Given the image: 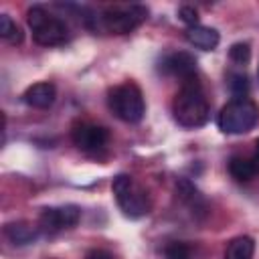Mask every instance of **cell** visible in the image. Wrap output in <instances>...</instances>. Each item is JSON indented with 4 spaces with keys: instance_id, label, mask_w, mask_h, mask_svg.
Here are the masks:
<instances>
[{
    "instance_id": "7c38bea8",
    "label": "cell",
    "mask_w": 259,
    "mask_h": 259,
    "mask_svg": "<svg viewBox=\"0 0 259 259\" xmlns=\"http://www.w3.org/2000/svg\"><path fill=\"white\" fill-rule=\"evenodd\" d=\"M4 235H6L14 245H28V243L36 241L38 229L32 227L30 223L18 221V223H8V225L4 227Z\"/></svg>"
},
{
    "instance_id": "7a4b0ae2",
    "label": "cell",
    "mask_w": 259,
    "mask_h": 259,
    "mask_svg": "<svg viewBox=\"0 0 259 259\" xmlns=\"http://www.w3.org/2000/svg\"><path fill=\"white\" fill-rule=\"evenodd\" d=\"M28 26L32 30L34 42L42 47H59L69 40V26L63 18L51 14L45 6H30L26 12Z\"/></svg>"
},
{
    "instance_id": "ffe728a7",
    "label": "cell",
    "mask_w": 259,
    "mask_h": 259,
    "mask_svg": "<svg viewBox=\"0 0 259 259\" xmlns=\"http://www.w3.org/2000/svg\"><path fill=\"white\" fill-rule=\"evenodd\" d=\"M178 16H180V20H182L184 24H188V28L198 24V12H196V8H192V6H180Z\"/></svg>"
},
{
    "instance_id": "7402d4cb",
    "label": "cell",
    "mask_w": 259,
    "mask_h": 259,
    "mask_svg": "<svg viewBox=\"0 0 259 259\" xmlns=\"http://www.w3.org/2000/svg\"><path fill=\"white\" fill-rule=\"evenodd\" d=\"M253 164H255V168H257V172H259V138H257V142H255V154H253Z\"/></svg>"
},
{
    "instance_id": "277c9868",
    "label": "cell",
    "mask_w": 259,
    "mask_h": 259,
    "mask_svg": "<svg viewBox=\"0 0 259 259\" xmlns=\"http://www.w3.org/2000/svg\"><path fill=\"white\" fill-rule=\"evenodd\" d=\"M113 196L117 200V206L121 212L130 219H140L150 212L152 208V198L144 186H140L132 176L127 174H117L111 182Z\"/></svg>"
},
{
    "instance_id": "ac0fdd59",
    "label": "cell",
    "mask_w": 259,
    "mask_h": 259,
    "mask_svg": "<svg viewBox=\"0 0 259 259\" xmlns=\"http://www.w3.org/2000/svg\"><path fill=\"white\" fill-rule=\"evenodd\" d=\"M229 57H231L233 63H237V65H245V63L251 59L249 42H235V45L229 49Z\"/></svg>"
},
{
    "instance_id": "8fae6325",
    "label": "cell",
    "mask_w": 259,
    "mask_h": 259,
    "mask_svg": "<svg viewBox=\"0 0 259 259\" xmlns=\"http://www.w3.org/2000/svg\"><path fill=\"white\" fill-rule=\"evenodd\" d=\"M186 40H188L190 45H194L196 49L212 51V49H217L221 36H219V30H217V28L196 24V26L186 28Z\"/></svg>"
},
{
    "instance_id": "d6986e66",
    "label": "cell",
    "mask_w": 259,
    "mask_h": 259,
    "mask_svg": "<svg viewBox=\"0 0 259 259\" xmlns=\"http://www.w3.org/2000/svg\"><path fill=\"white\" fill-rule=\"evenodd\" d=\"M229 85H231V91H233L235 97H247L249 81H247V77H245L243 73H233Z\"/></svg>"
},
{
    "instance_id": "52a82bcc",
    "label": "cell",
    "mask_w": 259,
    "mask_h": 259,
    "mask_svg": "<svg viewBox=\"0 0 259 259\" xmlns=\"http://www.w3.org/2000/svg\"><path fill=\"white\" fill-rule=\"evenodd\" d=\"M81 208L77 204H65V206H49L40 212L38 225L47 233H59L65 229H71L79 223Z\"/></svg>"
},
{
    "instance_id": "4fadbf2b",
    "label": "cell",
    "mask_w": 259,
    "mask_h": 259,
    "mask_svg": "<svg viewBox=\"0 0 259 259\" xmlns=\"http://www.w3.org/2000/svg\"><path fill=\"white\" fill-rule=\"evenodd\" d=\"M253 251H255V243L251 237H237L227 245L225 251V259H253Z\"/></svg>"
},
{
    "instance_id": "8992f818",
    "label": "cell",
    "mask_w": 259,
    "mask_h": 259,
    "mask_svg": "<svg viewBox=\"0 0 259 259\" xmlns=\"http://www.w3.org/2000/svg\"><path fill=\"white\" fill-rule=\"evenodd\" d=\"M148 16V8L140 4H130V6H109L105 8L99 16H93L97 26H101L107 32L113 34H127L136 26H140Z\"/></svg>"
},
{
    "instance_id": "9c48e42d",
    "label": "cell",
    "mask_w": 259,
    "mask_h": 259,
    "mask_svg": "<svg viewBox=\"0 0 259 259\" xmlns=\"http://www.w3.org/2000/svg\"><path fill=\"white\" fill-rule=\"evenodd\" d=\"M162 73L166 75H174V77H180L182 81L196 75V59L184 51H178V53H170L162 59Z\"/></svg>"
},
{
    "instance_id": "44dd1931",
    "label": "cell",
    "mask_w": 259,
    "mask_h": 259,
    "mask_svg": "<svg viewBox=\"0 0 259 259\" xmlns=\"http://www.w3.org/2000/svg\"><path fill=\"white\" fill-rule=\"evenodd\" d=\"M85 259H115V257L109 251H105V249H91L85 255Z\"/></svg>"
},
{
    "instance_id": "e0dca14e",
    "label": "cell",
    "mask_w": 259,
    "mask_h": 259,
    "mask_svg": "<svg viewBox=\"0 0 259 259\" xmlns=\"http://www.w3.org/2000/svg\"><path fill=\"white\" fill-rule=\"evenodd\" d=\"M164 257L166 259H192V253H190V247L182 241H172L166 245L164 249Z\"/></svg>"
},
{
    "instance_id": "ba28073f",
    "label": "cell",
    "mask_w": 259,
    "mask_h": 259,
    "mask_svg": "<svg viewBox=\"0 0 259 259\" xmlns=\"http://www.w3.org/2000/svg\"><path fill=\"white\" fill-rule=\"evenodd\" d=\"M73 144L83 150V152H97V150H103L107 140H109V134L103 125H93V123H79L75 125L73 134Z\"/></svg>"
},
{
    "instance_id": "9a60e30c",
    "label": "cell",
    "mask_w": 259,
    "mask_h": 259,
    "mask_svg": "<svg viewBox=\"0 0 259 259\" xmlns=\"http://www.w3.org/2000/svg\"><path fill=\"white\" fill-rule=\"evenodd\" d=\"M176 192H178V196H180L182 200H186V202L190 204V208L198 210V204L204 206V200H202L200 192H198L188 180H180V182L176 184Z\"/></svg>"
},
{
    "instance_id": "5bb4252c",
    "label": "cell",
    "mask_w": 259,
    "mask_h": 259,
    "mask_svg": "<svg viewBox=\"0 0 259 259\" xmlns=\"http://www.w3.org/2000/svg\"><path fill=\"white\" fill-rule=\"evenodd\" d=\"M229 172L235 180L239 182H247L257 174V168L253 164L251 158H241V156H233L229 162Z\"/></svg>"
},
{
    "instance_id": "30bf717a",
    "label": "cell",
    "mask_w": 259,
    "mask_h": 259,
    "mask_svg": "<svg viewBox=\"0 0 259 259\" xmlns=\"http://www.w3.org/2000/svg\"><path fill=\"white\" fill-rule=\"evenodd\" d=\"M55 97H57V89L53 83H47V81L34 83L22 93L24 103L34 109H49L55 103Z\"/></svg>"
},
{
    "instance_id": "6da1fadb",
    "label": "cell",
    "mask_w": 259,
    "mask_h": 259,
    "mask_svg": "<svg viewBox=\"0 0 259 259\" xmlns=\"http://www.w3.org/2000/svg\"><path fill=\"white\" fill-rule=\"evenodd\" d=\"M172 113L182 127H200L206 123L210 107L196 75L180 83V89L172 101Z\"/></svg>"
},
{
    "instance_id": "3957f363",
    "label": "cell",
    "mask_w": 259,
    "mask_h": 259,
    "mask_svg": "<svg viewBox=\"0 0 259 259\" xmlns=\"http://www.w3.org/2000/svg\"><path fill=\"white\" fill-rule=\"evenodd\" d=\"M259 121V107L249 97H233L219 113V127L225 134H247Z\"/></svg>"
},
{
    "instance_id": "5b68a950",
    "label": "cell",
    "mask_w": 259,
    "mask_h": 259,
    "mask_svg": "<svg viewBox=\"0 0 259 259\" xmlns=\"http://www.w3.org/2000/svg\"><path fill=\"white\" fill-rule=\"evenodd\" d=\"M107 105L115 117L127 123H138L146 113V101L136 83H121L107 93Z\"/></svg>"
},
{
    "instance_id": "2e32d148",
    "label": "cell",
    "mask_w": 259,
    "mask_h": 259,
    "mask_svg": "<svg viewBox=\"0 0 259 259\" xmlns=\"http://www.w3.org/2000/svg\"><path fill=\"white\" fill-rule=\"evenodd\" d=\"M0 36L6 38L8 42L16 45L22 40V32H20V26L8 16V14H0Z\"/></svg>"
}]
</instances>
